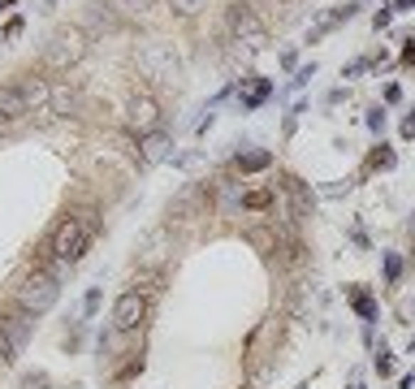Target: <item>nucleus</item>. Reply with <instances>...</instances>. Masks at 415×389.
<instances>
[{
  "label": "nucleus",
  "instance_id": "obj_1",
  "mask_svg": "<svg viewBox=\"0 0 415 389\" xmlns=\"http://www.w3.org/2000/svg\"><path fill=\"white\" fill-rule=\"evenodd\" d=\"M87 48H91V39H87L82 26H57V31H52V39L43 43V65L57 70V74H65V70H74L87 57Z\"/></svg>",
  "mask_w": 415,
  "mask_h": 389
},
{
  "label": "nucleus",
  "instance_id": "obj_2",
  "mask_svg": "<svg viewBox=\"0 0 415 389\" xmlns=\"http://www.w3.org/2000/svg\"><path fill=\"white\" fill-rule=\"evenodd\" d=\"M61 299V286H57V272H31L22 277V286H18V307L31 311V316H43L52 311Z\"/></svg>",
  "mask_w": 415,
  "mask_h": 389
},
{
  "label": "nucleus",
  "instance_id": "obj_3",
  "mask_svg": "<svg viewBox=\"0 0 415 389\" xmlns=\"http://www.w3.org/2000/svg\"><path fill=\"white\" fill-rule=\"evenodd\" d=\"M87 243H91V225H87L82 216H65L61 225H57V234H52V255L74 268V264L82 260Z\"/></svg>",
  "mask_w": 415,
  "mask_h": 389
},
{
  "label": "nucleus",
  "instance_id": "obj_4",
  "mask_svg": "<svg viewBox=\"0 0 415 389\" xmlns=\"http://www.w3.org/2000/svg\"><path fill=\"white\" fill-rule=\"evenodd\" d=\"M230 31L238 43H247V52H264L269 48V26L255 18V9L247 5V0H234V9H230Z\"/></svg>",
  "mask_w": 415,
  "mask_h": 389
},
{
  "label": "nucleus",
  "instance_id": "obj_5",
  "mask_svg": "<svg viewBox=\"0 0 415 389\" xmlns=\"http://www.w3.org/2000/svg\"><path fill=\"white\" fill-rule=\"evenodd\" d=\"M139 70L147 74V78H161V82H169L173 74H178V57L165 48V43H147L143 52H139Z\"/></svg>",
  "mask_w": 415,
  "mask_h": 389
},
{
  "label": "nucleus",
  "instance_id": "obj_6",
  "mask_svg": "<svg viewBox=\"0 0 415 389\" xmlns=\"http://www.w3.org/2000/svg\"><path fill=\"white\" fill-rule=\"evenodd\" d=\"M126 117H130V126L139 130V134H151V130H161V100L156 95H130V104H126Z\"/></svg>",
  "mask_w": 415,
  "mask_h": 389
},
{
  "label": "nucleus",
  "instance_id": "obj_7",
  "mask_svg": "<svg viewBox=\"0 0 415 389\" xmlns=\"http://www.w3.org/2000/svg\"><path fill=\"white\" fill-rule=\"evenodd\" d=\"M143 316H147V299H143L139 290H126V294L113 303V329H117V333H134V329L143 324Z\"/></svg>",
  "mask_w": 415,
  "mask_h": 389
},
{
  "label": "nucleus",
  "instance_id": "obj_8",
  "mask_svg": "<svg viewBox=\"0 0 415 389\" xmlns=\"http://www.w3.org/2000/svg\"><path fill=\"white\" fill-rule=\"evenodd\" d=\"M31 324H35V316L18 307L14 316H0V338H5L14 351H22V346L31 342Z\"/></svg>",
  "mask_w": 415,
  "mask_h": 389
},
{
  "label": "nucleus",
  "instance_id": "obj_9",
  "mask_svg": "<svg viewBox=\"0 0 415 389\" xmlns=\"http://www.w3.org/2000/svg\"><path fill=\"white\" fill-rule=\"evenodd\" d=\"M139 156H143L147 164H161V160H169V156H173V139H169L165 130L139 134Z\"/></svg>",
  "mask_w": 415,
  "mask_h": 389
},
{
  "label": "nucleus",
  "instance_id": "obj_10",
  "mask_svg": "<svg viewBox=\"0 0 415 389\" xmlns=\"http://www.w3.org/2000/svg\"><path fill=\"white\" fill-rule=\"evenodd\" d=\"M48 113H57V117H70V113H78V87H70V82H52V95H48Z\"/></svg>",
  "mask_w": 415,
  "mask_h": 389
},
{
  "label": "nucleus",
  "instance_id": "obj_11",
  "mask_svg": "<svg viewBox=\"0 0 415 389\" xmlns=\"http://www.w3.org/2000/svg\"><path fill=\"white\" fill-rule=\"evenodd\" d=\"M0 113H5L9 122H18L22 113H31V104H26V95L18 91V82H14V87H0Z\"/></svg>",
  "mask_w": 415,
  "mask_h": 389
},
{
  "label": "nucleus",
  "instance_id": "obj_12",
  "mask_svg": "<svg viewBox=\"0 0 415 389\" xmlns=\"http://www.w3.org/2000/svg\"><path fill=\"white\" fill-rule=\"evenodd\" d=\"M234 164L242 174H259V169H269V164H273V151H238Z\"/></svg>",
  "mask_w": 415,
  "mask_h": 389
},
{
  "label": "nucleus",
  "instance_id": "obj_13",
  "mask_svg": "<svg viewBox=\"0 0 415 389\" xmlns=\"http://www.w3.org/2000/svg\"><path fill=\"white\" fill-rule=\"evenodd\" d=\"M18 91L26 95V104H48V95H52V87H48L43 78H35V74H31L26 82H18Z\"/></svg>",
  "mask_w": 415,
  "mask_h": 389
},
{
  "label": "nucleus",
  "instance_id": "obj_14",
  "mask_svg": "<svg viewBox=\"0 0 415 389\" xmlns=\"http://www.w3.org/2000/svg\"><path fill=\"white\" fill-rule=\"evenodd\" d=\"M269 95H273V82H264V78H255V82H251V95L242 100V108H259V104H264Z\"/></svg>",
  "mask_w": 415,
  "mask_h": 389
},
{
  "label": "nucleus",
  "instance_id": "obj_15",
  "mask_svg": "<svg viewBox=\"0 0 415 389\" xmlns=\"http://www.w3.org/2000/svg\"><path fill=\"white\" fill-rule=\"evenodd\" d=\"M350 303H355V311H359V320H377V303L368 299V294H363V290H350Z\"/></svg>",
  "mask_w": 415,
  "mask_h": 389
},
{
  "label": "nucleus",
  "instance_id": "obj_16",
  "mask_svg": "<svg viewBox=\"0 0 415 389\" xmlns=\"http://www.w3.org/2000/svg\"><path fill=\"white\" fill-rule=\"evenodd\" d=\"M203 5H208V0H169V9H173V14H182V18H195Z\"/></svg>",
  "mask_w": 415,
  "mask_h": 389
},
{
  "label": "nucleus",
  "instance_id": "obj_17",
  "mask_svg": "<svg viewBox=\"0 0 415 389\" xmlns=\"http://www.w3.org/2000/svg\"><path fill=\"white\" fill-rule=\"evenodd\" d=\"M372 169H394V151H389L385 143H381V147L372 151Z\"/></svg>",
  "mask_w": 415,
  "mask_h": 389
},
{
  "label": "nucleus",
  "instance_id": "obj_18",
  "mask_svg": "<svg viewBox=\"0 0 415 389\" xmlns=\"http://www.w3.org/2000/svg\"><path fill=\"white\" fill-rule=\"evenodd\" d=\"M242 203L247 208H269L273 203V191H251V195H242Z\"/></svg>",
  "mask_w": 415,
  "mask_h": 389
},
{
  "label": "nucleus",
  "instance_id": "obj_19",
  "mask_svg": "<svg viewBox=\"0 0 415 389\" xmlns=\"http://www.w3.org/2000/svg\"><path fill=\"white\" fill-rule=\"evenodd\" d=\"M398 272H402V260L398 255H385V282H398Z\"/></svg>",
  "mask_w": 415,
  "mask_h": 389
},
{
  "label": "nucleus",
  "instance_id": "obj_20",
  "mask_svg": "<svg viewBox=\"0 0 415 389\" xmlns=\"http://www.w3.org/2000/svg\"><path fill=\"white\" fill-rule=\"evenodd\" d=\"M389 22H394V5H389V9H377V14H372V26H377V31H385Z\"/></svg>",
  "mask_w": 415,
  "mask_h": 389
},
{
  "label": "nucleus",
  "instance_id": "obj_21",
  "mask_svg": "<svg viewBox=\"0 0 415 389\" xmlns=\"http://www.w3.org/2000/svg\"><path fill=\"white\" fill-rule=\"evenodd\" d=\"M368 130H385V108H372L368 113Z\"/></svg>",
  "mask_w": 415,
  "mask_h": 389
},
{
  "label": "nucleus",
  "instance_id": "obj_22",
  "mask_svg": "<svg viewBox=\"0 0 415 389\" xmlns=\"http://www.w3.org/2000/svg\"><path fill=\"white\" fill-rule=\"evenodd\" d=\"M402 139H415V108L402 117Z\"/></svg>",
  "mask_w": 415,
  "mask_h": 389
},
{
  "label": "nucleus",
  "instance_id": "obj_23",
  "mask_svg": "<svg viewBox=\"0 0 415 389\" xmlns=\"http://www.w3.org/2000/svg\"><path fill=\"white\" fill-rule=\"evenodd\" d=\"M377 372H381V376H389V372H394V359H389V355H385V351H381V355H377Z\"/></svg>",
  "mask_w": 415,
  "mask_h": 389
},
{
  "label": "nucleus",
  "instance_id": "obj_24",
  "mask_svg": "<svg viewBox=\"0 0 415 389\" xmlns=\"http://www.w3.org/2000/svg\"><path fill=\"white\" fill-rule=\"evenodd\" d=\"M415 5V0H394V9H411Z\"/></svg>",
  "mask_w": 415,
  "mask_h": 389
},
{
  "label": "nucleus",
  "instance_id": "obj_25",
  "mask_svg": "<svg viewBox=\"0 0 415 389\" xmlns=\"http://www.w3.org/2000/svg\"><path fill=\"white\" fill-rule=\"evenodd\" d=\"M5 126H9V117H5V113H0V130H5Z\"/></svg>",
  "mask_w": 415,
  "mask_h": 389
},
{
  "label": "nucleus",
  "instance_id": "obj_26",
  "mask_svg": "<svg viewBox=\"0 0 415 389\" xmlns=\"http://www.w3.org/2000/svg\"><path fill=\"white\" fill-rule=\"evenodd\" d=\"M122 5H143V0H122Z\"/></svg>",
  "mask_w": 415,
  "mask_h": 389
},
{
  "label": "nucleus",
  "instance_id": "obj_27",
  "mask_svg": "<svg viewBox=\"0 0 415 389\" xmlns=\"http://www.w3.org/2000/svg\"><path fill=\"white\" fill-rule=\"evenodd\" d=\"M411 234H415V216H411Z\"/></svg>",
  "mask_w": 415,
  "mask_h": 389
},
{
  "label": "nucleus",
  "instance_id": "obj_28",
  "mask_svg": "<svg viewBox=\"0 0 415 389\" xmlns=\"http://www.w3.org/2000/svg\"><path fill=\"white\" fill-rule=\"evenodd\" d=\"M48 5H52V0H48Z\"/></svg>",
  "mask_w": 415,
  "mask_h": 389
}]
</instances>
